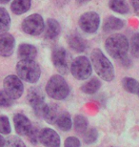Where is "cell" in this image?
Instances as JSON below:
<instances>
[{"mask_svg": "<svg viewBox=\"0 0 139 147\" xmlns=\"http://www.w3.org/2000/svg\"><path fill=\"white\" fill-rule=\"evenodd\" d=\"M10 1L11 0H0V4H7V3Z\"/></svg>", "mask_w": 139, "mask_h": 147, "instance_id": "37", "label": "cell"}, {"mask_svg": "<svg viewBox=\"0 0 139 147\" xmlns=\"http://www.w3.org/2000/svg\"><path fill=\"white\" fill-rule=\"evenodd\" d=\"M13 123L15 132L19 136H28L32 129V122L25 115L15 114L13 116Z\"/></svg>", "mask_w": 139, "mask_h": 147, "instance_id": "13", "label": "cell"}, {"mask_svg": "<svg viewBox=\"0 0 139 147\" xmlns=\"http://www.w3.org/2000/svg\"><path fill=\"white\" fill-rule=\"evenodd\" d=\"M11 124L6 116H0V134L9 135L11 133Z\"/></svg>", "mask_w": 139, "mask_h": 147, "instance_id": "29", "label": "cell"}, {"mask_svg": "<svg viewBox=\"0 0 139 147\" xmlns=\"http://www.w3.org/2000/svg\"><path fill=\"white\" fill-rule=\"evenodd\" d=\"M67 42L70 48L76 53H83L87 48V42L77 33H72L67 36Z\"/></svg>", "mask_w": 139, "mask_h": 147, "instance_id": "15", "label": "cell"}, {"mask_svg": "<svg viewBox=\"0 0 139 147\" xmlns=\"http://www.w3.org/2000/svg\"><path fill=\"white\" fill-rule=\"evenodd\" d=\"M32 0H13L11 4V10L14 14L20 16L30 10Z\"/></svg>", "mask_w": 139, "mask_h": 147, "instance_id": "19", "label": "cell"}, {"mask_svg": "<svg viewBox=\"0 0 139 147\" xmlns=\"http://www.w3.org/2000/svg\"><path fill=\"white\" fill-rule=\"evenodd\" d=\"M27 101L32 109L34 114L38 117H42L43 112L47 103L45 102V95L39 87L30 88L27 93Z\"/></svg>", "mask_w": 139, "mask_h": 147, "instance_id": "8", "label": "cell"}, {"mask_svg": "<svg viewBox=\"0 0 139 147\" xmlns=\"http://www.w3.org/2000/svg\"><path fill=\"white\" fill-rule=\"evenodd\" d=\"M70 71L72 75L78 80H86L91 76L93 65L88 57L81 55L75 57L71 63Z\"/></svg>", "mask_w": 139, "mask_h": 147, "instance_id": "5", "label": "cell"}, {"mask_svg": "<svg viewBox=\"0 0 139 147\" xmlns=\"http://www.w3.org/2000/svg\"><path fill=\"white\" fill-rule=\"evenodd\" d=\"M64 147H81V142L76 137H69L65 140Z\"/></svg>", "mask_w": 139, "mask_h": 147, "instance_id": "32", "label": "cell"}, {"mask_svg": "<svg viewBox=\"0 0 139 147\" xmlns=\"http://www.w3.org/2000/svg\"><path fill=\"white\" fill-rule=\"evenodd\" d=\"M130 1H131V4L132 5L135 14L139 16V0H130Z\"/></svg>", "mask_w": 139, "mask_h": 147, "instance_id": "34", "label": "cell"}, {"mask_svg": "<svg viewBox=\"0 0 139 147\" xmlns=\"http://www.w3.org/2000/svg\"><path fill=\"white\" fill-rule=\"evenodd\" d=\"M98 139V132L95 128H89L83 134V140L86 144H91Z\"/></svg>", "mask_w": 139, "mask_h": 147, "instance_id": "27", "label": "cell"}, {"mask_svg": "<svg viewBox=\"0 0 139 147\" xmlns=\"http://www.w3.org/2000/svg\"><path fill=\"white\" fill-rule=\"evenodd\" d=\"M4 147H26V145L18 137H11L5 142Z\"/></svg>", "mask_w": 139, "mask_h": 147, "instance_id": "30", "label": "cell"}, {"mask_svg": "<svg viewBox=\"0 0 139 147\" xmlns=\"http://www.w3.org/2000/svg\"><path fill=\"white\" fill-rule=\"evenodd\" d=\"M13 104V99L11 98L5 91H0V106L11 107Z\"/></svg>", "mask_w": 139, "mask_h": 147, "instance_id": "31", "label": "cell"}, {"mask_svg": "<svg viewBox=\"0 0 139 147\" xmlns=\"http://www.w3.org/2000/svg\"><path fill=\"white\" fill-rule=\"evenodd\" d=\"M17 76L28 83H35L39 80L41 70L34 60H20L16 64Z\"/></svg>", "mask_w": 139, "mask_h": 147, "instance_id": "4", "label": "cell"}, {"mask_svg": "<svg viewBox=\"0 0 139 147\" xmlns=\"http://www.w3.org/2000/svg\"><path fill=\"white\" fill-rule=\"evenodd\" d=\"M11 27V17L5 8L0 7V36L6 34Z\"/></svg>", "mask_w": 139, "mask_h": 147, "instance_id": "23", "label": "cell"}, {"mask_svg": "<svg viewBox=\"0 0 139 147\" xmlns=\"http://www.w3.org/2000/svg\"><path fill=\"white\" fill-rule=\"evenodd\" d=\"M109 8L120 14H127L130 13V6L126 0H110Z\"/></svg>", "mask_w": 139, "mask_h": 147, "instance_id": "20", "label": "cell"}, {"mask_svg": "<svg viewBox=\"0 0 139 147\" xmlns=\"http://www.w3.org/2000/svg\"><path fill=\"white\" fill-rule=\"evenodd\" d=\"M100 87H101V82L99 79L97 78H91L90 80L82 85L81 91L87 95H93L100 89Z\"/></svg>", "mask_w": 139, "mask_h": 147, "instance_id": "21", "label": "cell"}, {"mask_svg": "<svg viewBox=\"0 0 139 147\" xmlns=\"http://www.w3.org/2000/svg\"><path fill=\"white\" fill-rule=\"evenodd\" d=\"M120 63H121V65H122L123 67H126V68H129V67L132 65V61L129 58L128 55L125 57H123V58H121Z\"/></svg>", "mask_w": 139, "mask_h": 147, "instance_id": "33", "label": "cell"}, {"mask_svg": "<svg viewBox=\"0 0 139 147\" xmlns=\"http://www.w3.org/2000/svg\"><path fill=\"white\" fill-rule=\"evenodd\" d=\"M3 87L6 94L13 99H18L24 92V85L17 76L10 75L3 81Z\"/></svg>", "mask_w": 139, "mask_h": 147, "instance_id": "9", "label": "cell"}, {"mask_svg": "<svg viewBox=\"0 0 139 147\" xmlns=\"http://www.w3.org/2000/svg\"><path fill=\"white\" fill-rule=\"evenodd\" d=\"M78 25L86 34L96 33L100 26V16L95 11H87L81 14L78 19Z\"/></svg>", "mask_w": 139, "mask_h": 147, "instance_id": "10", "label": "cell"}, {"mask_svg": "<svg viewBox=\"0 0 139 147\" xmlns=\"http://www.w3.org/2000/svg\"><path fill=\"white\" fill-rule=\"evenodd\" d=\"M88 119L87 117L82 116V115H77L73 119V127L76 133L78 134H84L85 131L88 129Z\"/></svg>", "mask_w": 139, "mask_h": 147, "instance_id": "24", "label": "cell"}, {"mask_svg": "<svg viewBox=\"0 0 139 147\" xmlns=\"http://www.w3.org/2000/svg\"><path fill=\"white\" fill-rule=\"evenodd\" d=\"M105 49L110 57L120 60L127 57L129 51V41L124 34H114L108 36L105 41Z\"/></svg>", "mask_w": 139, "mask_h": 147, "instance_id": "2", "label": "cell"}, {"mask_svg": "<svg viewBox=\"0 0 139 147\" xmlns=\"http://www.w3.org/2000/svg\"><path fill=\"white\" fill-rule=\"evenodd\" d=\"M45 90L47 95L55 100L65 99L70 94L69 84L60 75L52 76L47 82Z\"/></svg>", "mask_w": 139, "mask_h": 147, "instance_id": "3", "label": "cell"}, {"mask_svg": "<svg viewBox=\"0 0 139 147\" xmlns=\"http://www.w3.org/2000/svg\"><path fill=\"white\" fill-rule=\"evenodd\" d=\"M39 142L45 147H60V137L57 132L52 128L41 129L39 135Z\"/></svg>", "mask_w": 139, "mask_h": 147, "instance_id": "11", "label": "cell"}, {"mask_svg": "<svg viewBox=\"0 0 139 147\" xmlns=\"http://www.w3.org/2000/svg\"><path fill=\"white\" fill-rule=\"evenodd\" d=\"M91 0H75L76 4H77L78 6H83L85 4H87V3L90 2Z\"/></svg>", "mask_w": 139, "mask_h": 147, "instance_id": "35", "label": "cell"}, {"mask_svg": "<svg viewBox=\"0 0 139 147\" xmlns=\"http://www.w3.org/2000/svg\"><path fill=\"white\" fill-rule=\"evenodd\" d=\"M21 28L22 31L29 36H40L45 30V22L40 14L34 13L23 20Z\"/></svg>", "mask_w": 139, "mask_h": 147, "instance_id": "6", "label": "cell"}, {"mask_svg": "<svg viewBox=\"0 0 139 147\" xmlns=\"http://www.w3.org/2000/svg\"><path fill=\"white\" fill-rule=\"evenodd\" d=\"M111 147H113V146H111Z\"/></svg>", "mask_w": 139, "mask_h": 147, "instance_id": "39", "label": "cell"}, {"mask_svg": "<svg viewBox=\"0 0 139 147\" xmlns=\"http://www.w3.org/2000/svg\"><path fill=\"white\" fill-rule=\"evenodd\" d=\"M129 49L131 50V55L134 58L139 59V33L134 34L129 42Z\"/></svg>", "mask_w": 139, "mask_h": 147, "instance_id": "26", "label": "cell"}, {"mask_svg": "<svg viewBox=\"0 0 139 147\" xmlns=\"http://www.w3.org/2000/svg\"><path fill=\"white\" fill-rule=\"evenodd\" d=\"M137 95H138V96H139V91H138V93H137Z\"/></svg>", "mask_w": 139, "mask_h": 147, "instance_id": "38", "label": "cell"}, {"mask_svg": "<svg viewBox=\"0 0 139 147\" xmlns=\"http://www.w3.org/2000/svg\"><path fill=\"white\" fill-rule=\"evenodd\" d=\"M122 86L124 90L131 94H137L139 91V82L132 78H124L122 79Z\"/></svg>", "mask_w": 139, "mask_h": 147, "instance_id": "25", "label": "cell"}, {"mask_svg": "<svg viewBox=\"0 0 139 147\" xmlns=\"http://www.w3.org/2000/svg\"><path fill=\"white\" fill-rule=\"evenodd\" d=\"M17 55L20 60H34L37 55V49L32 44L22 43L18 46Z\"/></svg>", "mask_w": 139, "mask_h": 147, "instance_id": "16", "label": "cell"}, {"mask_svg": "<svg viewBox=\"0 0 139 147\" xmlns=\"http://www.w3.org/2000/svg\"><path fill=\"white\" fill-rule=\"evenodd\" d=\"M91 62L95 73L103 80L110 82L114 78V68L112 63L100 49L93 50L91 54Z\"/></svg>", "mask_w": 139, "mask_h": 147, "instance_id": "1", "label": "cell"}, {"mask_svg": "<svg viewBox=\"0 0 139 147\" xmlns=\"http://www.w3.org/2000/svg\"><path fill=\"white\" fill-rule=\"evenodd\" d=\"M52 61L57 72L61 75H68L71 68L70 55L63 47H55L52 52Z\"/></svg>", "mask_w": 139, "mask_h": 147, "instance_id": "7", "label": "cell"}, {"mask_svg": "<svg viewBox=\"0 0 139 147\" xmlns=\"http://www.w3.org/2000/svg\"><path fill=\"white\" fill-rule=\"evenodd\" d=\"M41 129L37 124H34L32 126V129L28 134V139L32 144H37L39 142V135Z\"/></svg>", "mask_w": 139, "mask_h": 147, "instance_id": "28", "label": "cell"}, {"mask_svg": "<svg viewBox=\"0 0 139 147\" xmlns=\"http://www.w3.org/2000/svg\"><path fill=\"white\" fill-rule=\"evenodd\" d=\"M15 39L11 34H3L0 36V57H9L13 54Z\"/></svg>", "mask_w": 139, "mask_h": 147, "instance_id": "12", "label": "cell"}, {"mask_svg": "<svg viewBox=\"0 0 139 147\" xmlns=\"http://www.w3.org/2000/svg\"><path fill=\"white\" fill-rule=\"evenodd\" d=\"M45 38L48 40H54L60 34L61 27L57 20L49 18L45 25Z\"/></svg>", "mask_w": 139, "mask_h": 147, "instance_id": "17", "label": "cell"}, {"mask_svg": "<svg viewBox=\"0 0 139 147\" xmlns=\"http://www.w3.org/2000/svg\"><path fill=\"white\" fill-rule=\"evenodd\" d=\"M5 139L0 135V147H4L5 146Z\"/></svg>", "mask_w": 139, "mask_h": 147, "instance_id": "36", "label": "cell"}, {"mask_svg": "<svg viewBox=\"0 0 139 147\" xmlns=\"http://www.w3.org/2000/svg\"><path fill=\"white\" fill-rule=\"evenodd\" d=\"M55 124L57 125V127L60 129L61 131H64V132L70 131L73 126L72 119H71L70 114L68 113V112L63 111L60 116H59L58 119L56 120Z\"/></svg>", "mask_w": 139, "mask_h": 147, "instance_id": "22", "label": "cell"}, {"mask_svg": "<svg viewBox=\"0 0 139 147\" xmlns=\"http://www.w3.org/2000/svg\"><path fill=\"white\" fill-rule=\"evenodd\" d=\"M124 26H125V22H124L122 19L111 16H108L107 18L104 20L102 29L105 33H111V32L121 30Z\"/></svg>", "mask_w": 139, "mask_h": 147, "instance_id": "18", "label": "cell"}, {"mask_svg": "<svg viewBox=\"0 0 139 147\" xmlns=\"http://www.w3.org/2000/svg\"><path fill=\"white\" fill-rule=\"evenodd\" d=\"M62 112H63V110L61 109V107L59 105L54 103H50L46 105L42 117L49 124H55L56 120L58 119V117Z\"/></svg>", "mask_w": 139, "mask_h": 147, "instance_id": "14", "label": "cell"}]
</instances>
